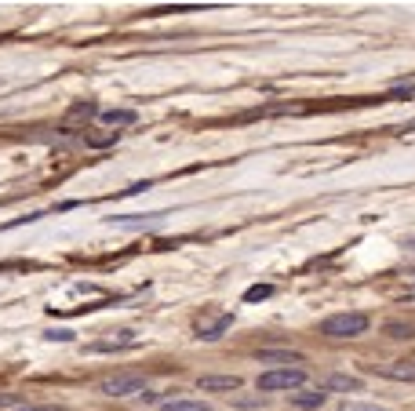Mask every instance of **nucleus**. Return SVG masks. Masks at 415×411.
I'll list each match as a JSON object with an SVG mask.
<instances>
[{"label":"nucleus","instance_id":"f03ea898","mask_svg":"<svg viewBox=\"0 0 415 411\" xmlns=\"http://www.w3.org/2000/svg\"><path fill=\"white\" fill-rule=\"evenodd\" d=\"M306 382V371L303 368H274L266 375H259V393H277V390H299Z\"/></svg>","mask_w":415,"mask_h":411},{"label":"nucleus","instance_id":"ddd939ff","mask_svg":"<svg viewBox=\"0 0 415 411\" xmlns=\"http://www.w3.org/2000/svg\"><path fill=\"white\" fill-rule=\"evenodd\" d=\"M102 120L113 124V127H128V124H135L139 117H135L132 109H106V113H102Z\"/></svg>","mask_w":415,"mask_h":411},{"label":"nucleus","instance_id":"6e6552de","mask_svg":"<svg viewBox=\"0 0 415 411\" xmlns=\"http://www.w3.org/2000/svg\"><path fill=\"white\" fill-rule=\"evenodd\" d=\"M128 346H135V335H132V331H110V339H99L92 350L102 353V350H128Z\"/></svg>","mask_w":415,"mask_h":411},{"label":"nucleus","instance_id":"4468645a","mask_svg":"<svg viewBox=\"0 0 415 411\" xmlns=\"http://www.w3.org/2000/svg\"><path fill=\"white\" fill-rule=\"evenodd\" d=\"M339 411H390L386 404H368V401H357V397H346L339 404Z\"/></svg>","mask_w":415,"mask_h":411},{"label":"nucleus","instance_id":"dca6fc26","mask_svg":"<svg viewBox=\"0 0 415 411\" xmlns=\"http://www.w3.org/2000/svg\"><path fill=\"white\" fill-rule=\"evenodd\" d=\"M22 411L26 408V397H19V393H0V411Z\"/></svg>","mask_w":415,"mask_h":411},{"label":"nucleus","instance_id":"a211bd4d","mask_svg":"<svg viewBox=\"0 0 415 411\" xmlns=\"http://www.w3.org/2000/svg\"><path fill=\"white\" fill-rule=\"evenodd\" d=\"M386 331H390V339H415V328L412 324H390Z\"/></svg>","mask_w":415,"mask_h":411},{"label":"nucleus","instance_id":"39448f33","mask_svg":"<svg viewBox=\"0 0 415 411\" xmlns=\"http://www.w3.org/2000/svg\"><path fill=\"white\" fill-rule=\"evenodd\" d=\"M233 324V313H215V317H201L197 324H193V331H197V339H204V342H212V339H219L223 331Z\"/></svg>","mask_w":415,"mask_h":411},{"label":"nucleus","instance_id":"423d86ee","mask_svg":"<svg viewBox=\"0 0 415 411\" xmlns=\"http://www.w3.org/2000/svg\"><path fill=\"white\" fill-rule=\"evenodd\" d=\"M375 375L397 379V382H415V361H390V364H375Z\"/></svg>","mask_w":415,"mask_h":411},{"label":"nucleus","instance_id":"6ab92c4d","mask_svg":"<svg viewBox=\"0 0 415 411\" xmlns=\"http://www.w3.org/2000/svg\"><path fill=\"white\" fill-rule=\"evenodd\" d=\"M266 295H270V288L259 284V288H248V291H244V299H248V302H259V299H266Z\"/></svg>","mask_w":415,"mask_h":411},{"label":"nucleus","instance_id":"aec40b11","mask_svg":"<svg viewBox=\"0 0 415 411\" xmlns=\"http://www.w3.org/2000/svg\"><path fill=\"white\" fill-rule=\"evenodd\" d=\"M22 411H66V408H59V404H26Z\"/></svg>","mask_w":415,"mask_h":411},{"label":"nucleus","instance_id":"9b49d317","mask_svg":"<svg viewBox=\"0 0 415 411\" xmlns=\"http://www.w3.org/2000/svg\"><path fill=\"white\" fill-rule=\"evenodd\" d=\"M324 401H328V393H324V390H317V393H292V408H299V411L321 408Z\"/></svg>","mask_w":415,"mask_h":411},{"label":"nucleus","instance_id":"f8f14e48","mask_svg":"<svg viewBox=\"0 0 415 411\" xmlns=\"http://www.w3.org/2000/svg\"><path fill=\"white\" fill-rule=\"evenodd\" d=\"M161 215H124V218H110V226H124V229H142V226H153Z\"/></svg>","mask_w":415,"mask_h":411},{"label":"nucleus","instance_id":"0eeeda50","mask_svg":"<svg viewBox=\"0 0 415 411\" xmlns=\"http://www.w3.org/2000/svg\"><path fill=\"white\" fill-rule=\"evenodd\" d=\"M161 411H212V404L197 401V397H164Z\"/></svg>","mask_w":415,"mask_h":411},{"label":"nucleus","instance_id":"f3484780","mask_svg":"<svg viewBox=\"0 0 415 411\" xmlns=\"http://www.w3.org/2000/svg\"><path fill=\"white\" fill-rule=\"evenodd\" d=\"M113 143H117V131H106V135H88V146H95V149L113 146Z\"/></svg>","mask_w":415,"mask_h":411},{"label":"nucleus","instance_id":"412c9836","mask_svg":"<svg viewBox=\"0 0 415 411\" xmlns=\"http://www.w3.org/2000/svg\"><path fill=\"white\" fill-rule=\"evenodd\" d=\"M44 339H51V342H55V339H59V342H70L73 335H70V331H48V335H44Z\"/></svg>","mask_w":415,"mask_h":411},{"label":"nucleus","instance_id":"f257e3e1","mask_svg":"<svg viewBox=\"0 0 415 411\" xmlns=\"http://www.w3.org/2000/svg\"><path fill=\"white\" fill-rule=\"evenodd\" d=\"M372 320L365 313H332L328 320H321V335L328 339H357L365 335Z\"/></svg>","mask_w":415,"mask_h":411},{"label":"nucleus","instance_id":"2eb2a0df","mask_svg":"<svg viewBox=\"0 0 415 411\" xmlns=\"http://www.w3.org/2000/svg\"><path fill=\"white\" fill-rule=\"evenodd\" d=\"M95 117V106L92 102H77V106L66 113V120H92Z\"/></svg>","mask_w":415,"mask_h":411},{"label":"nucleus","instance_id":"7ed1b4c3","mask_svg":"<svg viewBox=\"0 0 415 411\" xmlns=\"http://www.w3.org/2000/svg\"><path fill=\"white\" fill-rule=\"evenodd\" d=\"M99 393L106 397H142L146 393V379L142 375H110L99 382Z\"/></svg>","mask_w":415,"mask_h":411},{"label":"nucleus","instance_id":"20e7f679","mask_svg":"<svg viewBox=\"0 0 415 411\" xmlns=\"http://www.w3.org/2000/svg\"><path fill=\"white\" fill-rule=\"evenodd\" d=\"M241 386H244L241 375H201L197 379L201 393H237Z\"/></svg>","mask_w":415,"mask_h":411},{"label":"nucleus","instance_id":"9d476101","mask_svg":"<svg viewBox=\"0 0 415 411\" xmlns=\"http://www.w3.org/2000/svg\"><path fill=\"white\" fill-rule=\"evenodd\" d=\"M361 382L357 375H332L328 382H324V390H335V393H361Z\"/></svg>","mask_w":415,"mask_h":411},{"label":"nucleus","instance_id":"1a4fd4ad","mask_svg":"<svg viewBox=\"0 0 415 411\" xmlns=\"http://www.w3.org/2000/svg\"><path fill=\"white\" fill-rule=\"evenodd\" d=\"M259 361H263V364H295V368H299L303 364V357L299 353H288V350H259Z\"/></svg>","mask_w":415,"mask_h":411}]
</instances>
